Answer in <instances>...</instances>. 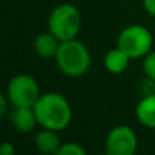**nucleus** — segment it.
I'll return each mask as SVG.
<instances>
[{
    "instance_id": "nucleus-1",
    "label": "nucleus",
    "mask_w": 155,
    "mask_h": 155,
    "mask_svg": "<svg viewBox=\"0 0 155 155\" xmlns=\"http://www.w3.org/2000/svg\"><path fill=\"white\" fill-rule=\"evenodd\" d=\"M34 112L38 125L53 131H64L72 120V107L68 99L60 93L48 91L41 94L35 102Z\"/></svg>"
},
{
    "instance_id": "nucleus-2",
    "label": "nucleus",
    "mask_w": 155,
    "mask_h": 155,
    "mask_svg": "<svg viewBox=\"0 0 155 155\" xmlns=\"http://www.w3.org/2000/svg\"><path fill=\"white\" fill-rule=\"evenodd\" d=\"M54 61L60 72L70 78H79L88 71L91 54L87 46L78 38L61 41Z\"/></svg>"
},
{
    "instance_id": "nucleus-3",
    "label": "nucleus",
    "mask_w": 155,
    "mask_h": 155,
    "mask_svg": "<svg viewBox=\"0 0 155 155\" xmlns=\"http://www.w3.org/2000/svg\"><path fill=\"white\" fill-rule=\"evenodd\" d=\"M82 27V16L79 10L71 3L57 4L48 18V30L60 41L74 40Z\"/></svg>"
},
{
    "instance_id": "nucleus-4",
    "label": "nucleus",
    "mask_w": 155,
    "mask_h": 155,
    "mask_svg": "<svg viewBox=\"0 0 155 155\" xmlns=\"http://www.w3.org/2000/svg\"><path fill=\"white\" fill-rule=\"evenodd\" d=\"M153 44V33L142 25H129L117 35V46L132 60L144 57L148 52H151Z\"/></svg>"
},
{
    "instance_id": "nucleus-5",
    "label": "nucleus",
    "mask_w": 155,
    "mask_h": 155,
    "mask_svg": "<svg viewBox=\"0 0 155 155\" xmlns=\"http://www.w3.org/2000/svg\"><path fill=\"white\" fill-rule=\"evenodd\" d=\"M5 95L12 106L33 107L41 97V88L34 76L29 74H16L8 80Z\"/></svg>"
},
{
    "instance_id": "nucleus-6",
    "label": "nucleus",
    "mask_w": 155,
    "mask_h": 155,
    "mask_svg": "<svg viewBox=\"0 0 155 155\" xmlns=\"http://www.w3.org/2000/svg\"><path fill=\"white\" fill-rule=\"evenodd\" d=\"M139 140L135 131L128 125H116L106 135L105 153L107 155H134Z\"/></svg>"
},
{
    "instance_id": "nucleus-7",
    "label": "nucleus",
    "mask_w": 155,
    "mask_h": 155,
    "mask_svg": "<svg viewBox=\"0 0 155 155\" xmlns=\"http://www.w3.org/2000/svg\"><path fill=\"white\" fill-rule=\"evenodd\" d=\"M10 121L11 125L21 134H29L35 128V125H38L34 107L29 106H12Z\"/></svg>"
},
{
    "instance_id": "nucleus-8",
    "label": "nucleus",
    "mask_w": 155,
    "mask_h": 155,
    "mask_svg": "<svg viewBox=\"0 0 155 155\" xmlns=\"http://www.w3.org/2000/svg\"><path fill=\"white\" fill-rule=\"evenodd\" d=\"M60 44L61 41L48 30V31L40 33L34 38L33 49H34L35 54L41 59H54L60 48Z\"/></svg>"
},
{
    "instance_id": "nucleus-9",
    "label": "nucleus",
    "mask_w": 155,
    "mask_h": 155,
    "mask_svg": "<svg viewBox=\"0 0 155 155\" xmlns=\"http://www.w3.org/2000/svg\"><path fill=\"white\" fill-rule=\"evenodd\" d=\"M60 146H61V140L57 135V131H53V129L42 128L34 136V147L41 154H57Z\"/></svg>"
},
{
    "instance_id": "nucleus-10",
    "label": "nucleus",
    "mask_w": 155,
    "mask_h": 155,
    "mask_svg": "<svg viewBox=\"0 0 155 155\" xmlns=\"http://www.w3.org/2000/svg\"><path fill=\"white\" fill-rule=\"evenodd\" d=\"M135 116L143 127L155 129V94L144 95L137 102Z\"/></svg>"
},
{
    "instance_id": "nucleus-11",
    "label": "nucleus",
    "mask_w": 155,
    "mask_h": 155,
    "mask_svg": "<svg viewBox=\"0 0 155 155\" xmlns=\"http://www.w3.org/2000/svg\"><path fill=\"white\" fill-rule=\"evenodd\" d=\"M131 57L118 46L110 49L104 57V65L106 68L107 72L113 74V75H120V74L125 72L128 68L129 63H131Z\"/></svg>"
},
{
    "instance_id": "nucleus-12",
    "label": "nucleus",
    "mask_w": 155,
    "mask_h": 155,
    "mask_svg": "<svg viewBox=\"0 0 155 155\" xmlns=\"http://www.w3.org/2000/svg\"><path fill=\"white\" fill-rule=\"evenodd\" d=\"M86 154H87L86 148L76 142L61 143L59 151H57V155H86Z\"/></svg>"
},
{
    "instance_id": "nucleus-13",
    "label": "nucleus",
    "mask_w": 155,
    "mask_h": 155,
    "mask_svg": "<svg viewBox=\"0 0 155 155\" xmlns=\"http://www.w3.org/2000/svg\"><path fill=\"white\" fill-rule=\"evenodd\" d=\"M143 71L150 80L155 82V51L148 52L143 59Z\"/></svg>"
},
{
    "instance_id": "nucleus-14",
    "label": "nucleus",
    "mask_w": 155,
    "mask_h": 155,
    "mask_svg": "<svg viewBox=\"0 0 155 155\" xmlns=\"http://www.w3.org/2000/svg\"><path fill=\"white\" fill-rule=\"evenodd\" d=\"M0 154L2 155H14L15 154V147L10 142H3L0 146Z\"/></svg>"
},
{
    "instance_id": "nucleus-15",
    "label": "nucleus",
    "mask_w": 155,
    "mask_h": 155,
    "mask_svg": "<svg viewBox=\"0 0 155 155\" xmlns=\"http://www.w3.org/2000/svg\"><path fill=\"white\" fill-rule=\"evenodd\" d=\"M143 8L148 15L155 18V0H143Z\"/></svg>"
},
{
    "instance_id": "nucleus-16",
    "label": "nucleus",
    "mask_w": 155,
    "mask_h": 155,
    "mask_svg": "<svg viewBox=\"0 0 155 155\" xmlns=\"http://www.w3.org/2000/svg\"><path fill=\"white\" fill-rule=\"evenodd\" d=\"M8 104H11L10 99H8V97L5 95V94H2V95H0V114H2V116L7 114Z\"/></svg>"
}]
</instances>
